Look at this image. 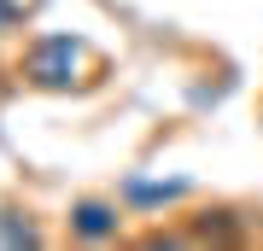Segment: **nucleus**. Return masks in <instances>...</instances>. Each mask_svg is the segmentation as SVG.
I'll return each instance as SVG.
<instances>
[{
	"mask_svg": "<svg viewBox=\"0 0 263 251\" xmlns=\"http://www.w3.org/2000/svg\"><path fill=\"white\" fill-rule=\"evenodd\" d=\"M18 82L35 88V93H88V88L105 82V59H100V47L88 35L41 29L18 53Z\"/></svg>",
	"mask_w": 263,
	"mask_h": 251,
	"instance_id": "f257e3e1",
	"label": "nucleus"
},
{
	"mask_svg": "<svg viewBox=\"0 0 263 251\" xmlns=\"http://www.w3.org/2000/svg\"><path fill=\"white\" fill-rule=\"evenodd\" d=\"M129 228V205L117 193H82L65 205V240L70 245H117Z\"/></svg>",
	"mask_w": 263,
	"mask_h": 251,
	"instance_id": "f03ea898",
	"label": "nucleus"
},
{
	"mask_svg": "<svg viewBox=\"0 0 263 251\" xmlns=\"http://www.w3.org/2000/svg\"><path fill=\"white\" fill-rule=\"evenodd\" d=\"M193 193H199V181H193V176H164V181H152V176H123V181H117V199L129 205V216L176 210V205H187Z\"/></svg>",
	"mask_w": 263,
	"mask_h": 251,
	"instance_id": "7ed1b4c3",
	"label": "nucleus"
},
{
	"mask_svg": "<svg viewBox=\"0 0 263 251\" xmlns=\"http://www.w3.org/2000/svg\"><path fill=\"white\" fill-rule=\"evenodd\" d=\"M181 222H187L193 245H240V240H252L257 216H252V210H240V205H205V210L181 216Z\"/></svg>",
	"mask_w": 263,
	"mask_h": 251,
	"instance_id": "20e7f679",
	"label": "nucleus"
},
{
	"mask_svg": "<svg viewBox=\"0 0 263 251\" xmlns=\"http://www.w3.org/2000/svg\"><path fill=\"white\" fill-rule=\"evenodd\" d=\"M47 228L35 222L29 205H0V251H41Z\"/></svg>",
	"mask_w": 263,
	"mask_h": 251,
	"instance_id": "39448f33",
	"label": "nucleus"
},
{
	"mask_svg": "<svg viewBox=\"0 0 263 251\" xmlns=\"http://www.w3.org/2000/svg\"><path fill=\"white\" fill-rule=\"evenodd\" d=\"M24 24H29V6H24V0H0V41H6V35H24Z\"/></svg>",
	"mask_w": 263,
	"mask_h": 251,
	"instance_id": "423d86ee",
	"label": "nucleus"
},
{
	"mask_svg": "<svg viewBox=\"0 0 263 251\" xmlns=\"http://www.w3.org/2000/svg\"><path fill=\"white\" fill-rule=\"evenodd\" d=\"M6 93H12V82H6V70H0V105H6Z\"/></svg>",
	"mask_w": 263,
	"mask_h": 251,
	"instance_id": "0eeeda50",
	"label": "nucleus"
},
{
	"mask_svg": "<svg viewBox=\"0 0 263 251\" xmlns=\"http://www.w3.org/2000/svg\"><path fill=\"white\" fill-rule=\"evenodd\" d=\"M257 123H263V105H257Z\"/></svg>",
	"mask_w": 263,
	"mask_h": 251,
	"instance_id": "6e6552de",
	"label": "nucleus"
}]
</instances>
